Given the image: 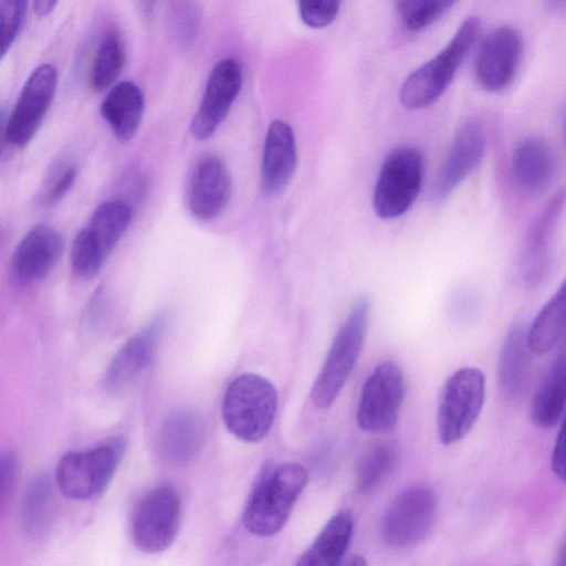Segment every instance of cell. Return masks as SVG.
I'll return each instance as SVG.
<instances>
[{"instance_id":"cell-1","label":"cell","mask_w":566,"mask_h":566,"mask_svg":"<svg viewBox=\"0 0 566 566\" xmlns=\"http://www.w3.org/2000/svg\"><path fill=\"white\" fill-rule=\"evenodd\" d=\"M308 481L306 469L295 462L265 465L247 499L242 523L248 532L268 537L286 524Z\"/></svg>"},{"instance_id":"cell-33","label":"cell","mask_w":566,"mask_h":566,"mask_svg":"<svg viewBox=\"0 0 566 566\" xmlns=\"http://www.w3.org/2000/svg\"><path fill=\"white\" fill-rule=\"evenodd\" d=\"M339 9L340 2L335 0H302L298 2L302 21L314 29L329 25L336 19Z\"/></svg>"},{"instance_id":"cell-34","label":"cell","mask_w":566,"mask_h":566,"mask_svg":"<svg viewBox=\"0 0 566 566\" xmlns=\"http://www.w3.org/2000/svg\"><path fill=\"white\" fill-rule=\"evenodd\" d=\"M171 10V29L177 32L181 41H191L198 25L199 12L195 3L176 2Z\"/></svg>"},{"instance_id":"cell-38","label":"cell","mask_w":566,"mask_h":566,"mask_svg":"<svg viewBox=\"0 0 566 566\" xmlns=\"http://www.w3.org/2000/svg\"><path fill=\"white\" fill-rule=\"evenodd\" d=\"M7 123H8V115L6 112V108L0 105V158L3 155L4 147L7 142Z\"/></svg>"},{"instance_id":"cell-16","label":"cell","mask_w":566,"mask_h":566,"mask_svg":"<svg viewBox=\"0 0 566 566\" xmlns=\"http://www.w3.org/2000/svg\"><path fill=\"white\" fill-rule=\"evenodd\" d=\"M166 325L167 314H158L118 349L105 373V386L109 391L126 389L147 368Z\"/></svg>"},{"instance_id":"cell-35","label":"cell","mask_w":566,"mask_h":566,"mask_svg":"<svg viewBox=\"0 0 566 566\" xmlns=\"http://www.w3.org/2000/svg\"><path fill=\"white\" fill-rule=\"evenodd\" d=\"M77 175L74 164H64L53 174L44 197V202L50 205L63 198L72 188Z\"/></svg>"},{"instance_id":"cell-24","label":"cell","mask_w":566,"mask_h":566,"mask_svg":"<svg viewBox=\"0 0 566 566\" xmlns=\"http://www.w3.org/2000/svg\"><path fill=\"white\" fill-rule=\"evenodd\" d=\"M565 353L562 350L549 366L532 403V421L543 429L555 427L565 409Z\"/></svg>"},{"instance_id":"cell-13","label":"cell","mask_w":566,"mask_h":566,"mask_svg":"<svg viewBox=\"0 0 566 566\" xmlns=\"http://www.w3.org/2000/svg\"><path fill=\"white\" fill-rule=\"evenodd\" d=\"M242 71L238 61L221 60L212 69L202 101L195 114L190 132L197 139L210 138L228 115L232 103L241 91Z\"/></svg>"},{"instance_id":"cell-25","label":"cell","mask_w":566,"mask_h":566,"mask_svg":"<svg viewBox=\"0 0 566 566\" xmlns=\"http://www.w3.org/2000/svg\"><path fill=\"white\" fill-rule=\"evenodd\" d=\"M566 284L543 305L526 332L530 353L545 355L562 339L566 325Z\"/></svg>"},{"instance_id":"cell-27","label":"cell","mask_w":566,"mask_h":566,"mask_svg":"<svg viewBox=\"0 0 566 566\" xmlns=\"http://www.w3.org/2000/svg\"><path fill=\"white\" fill-rule=\"evenodd\" d=\"M54 502L51 478L46 473L35 475L25 488L20 518L24 534L38 539L49 528Z\"/></svg>"},{"instance_id":"cell-39","label":"cell","mask_w":566,"mask_h":566,"mask_svg":"<svg viewBox=\"0 0 566 566\" xmlns=\"http://www.w3.org/2000/svg\"><path fill=\"white\" fill-rule=\"evenodd\" d=\"M56 4L57 2L53 0H40L33 2V10L38 15L45 17L54 10Z\"/></svg>"},{"instance_id":"cell-28","label":"cell","mask_w":566,"mask_h":566,"mask_svg":"<svg viewBox=\"0 0 566 566\" xmlns=\"http://www.w3.org/2000/svg\"><path fill=\"white\" fill-rule=\"evenodd\" d=\"M125 59V45L120 34L115 30L107 31L103 35L92 62L91 87L101 92L111 86L120 75Z\"/></svg>"},{"instance_id":"cell-17","label":"cell","mask_w":566,"mask_h":566,"mask_svg":"<svg viewBox=\"0 0 566 566\" xmlns=\"http://www.w3.org/2000/svg\"><path fill=\"white\" fill-rule=\"evenodd\" d=\"M232 190L231 175L217 156L201 158L190 178L188 207L200 220L217 218L228 205Z\"/></svg>"},{"instance_id":"cell-32","label":"cell","mask_w":566,"mask_h":566,"mask_svg":"<svg viewBox=\"0 0 566 566\" xmlns=\"http://www.w3.org/2000/svg\"><path fill=\"white\" fill-rule=\"evenodd\" d=\"M28 2L0 1V61L15 41L25 19Z\"/></svg>"},{"instance_id":"cell-14","label":"cell","mask_w":566,"mask_h":566,"mask_svg":"<svg viewBox=\"0 0 566 566\" xmlns=\"http://www.w3.org/2000/svg\"><path fill=\"white\" fill-rule=\"evenodd\" d=\"M485 144L479 123L469 122L458 129L431 186L432 202L444 201L476 168L484 156Z\"/></svg>"},{"instance_id":"cell-21","label":"cell","mask_w":566,"mask_h":566,"mask_svg":"<svg viewBox=\"0 0 566 566\" xmlns=\"http://www.w3.org/2000/svg\"><path fill=\"white\" fill-rule=\"evenodd\" d=\"M527 326L515 322L507 331L497 360V385L501 395L515 400L525 391L530 374V350L526 343Z\"/></svg>"},{"instance_id":"cell-15","label":"cell","mask_w":566,"mask_h":566,"mask_svg":"<svg viewBox=\"0 0 566 566\" xmlns=\"http://www.w3.org/2000/svg\"><path fill=\"white\" fill-rule=\"evenodd\" d=\"M64 248L61 233L48 226L30 229L17 245L11 260V280L25 287L45 277L59 262Z\"/></svg>"},{"instance_id":"cell-4","label":"cell","mask_w":566,"mask_h":566,"mask_svg":"<svg viewBox=\"0 0 566 566\" xmlns=\"http://www.w3.org/2000/svg\"><path fill=\"white\" fill-rule=\"evenodd\" d=\"M369 310V300L360 297L337 331L311 389V400L317 408L328 409L352 374L367 334Z\"/></svg>"},{"instance_id":"cell-18","label":"cell","mask_w":566,"mask_h":566,"mask_svg":"<svg viewBox=\"0 0 566 566\" xmlns=\"http://www.w3.org/2000/svg\"><path fill=\"white\" fill-rule=\"evenodd\" d=\"M510 170L521 192L527 196L544 193L556 172V156L552 145L538 136L525 138L512 154Z\"/></svg>"},{"instance_id":"cell-23","label":"cell","mask_w":566,"mask_h":566,"mask_svg":"<svg viewBox=\"0 0 566 566\" xmlns=\"http://www.w3.org/2000/svg\"><path fill=\"white\" fill-rule=\"evenodd\" d=\"M354 533L353 514L343 510L321 530L296 566H339Z\"/></svg>"},{"instance_id":"cell-43","label":"cell","mask_w":566,"mask_h":566,"mask_svg":"<svg viewBox=\"0 0 566 566\" xmlns=\"http://www.w3.org/2000/svg\"><path fill=\"white\" fill-rule=\"evenodd\" d=\"M3 238H4V230H2V228L0 227V244L3 241Z\"/></svg>"},{"instance_id":"cell-5","label":"cell","mask_w":566,"mask_h":566,"mask_svg":"<svg viewBox=\"0 0 566 566\" xmlns=\"http://www.w3.org/2000/svg\"><path fill=\"white\" fill-rule=\"evenodd\" d=\"M122 437L83 451L65 453L55 471L57 488L64 496L87 501L99 496L109 485L125 452Z\"/></svg>"},{"instance_id":"cell-9","label":"cell","mask_w":566,"mask_h":566,"mask_svg":"<svg viewBox=\"0 0 566 566\" xmlns=\"http://www.w3.org/2000/svg\"><path fill=\"white\" fill-rule=\"evenodd\" d=\"M405 377L394 361L378 364L360 391L356 419L367 432H388L396 426L405 397Z\"/></svg>"},{"instance_id":"cell-26","label":"cell","mask_w":566,"mask_h":566,"mask_svg":"<svg viewBox=\"0 0 566 566\" xmlns=\"http://www.w3.org/2000/svg\"><path fill=\"white\" fill-rule=\"evenodd\" d=\"M133 216L132 207L122 200L102 202L83 228L106 261L126 232Z\"/></svg>"},{"instance_id":"cell-36","label":"cell","mask_w":566,"mask_h":566,"mask_svg":"<svg viewBox=\"0 0 566 566\" xmlns=\"http://www.w3.org/2000/svg\"><path fill=\"white\" fill-rule=\"evenodd\" d=\"M18 469L17 454L13 451L0 452V499L12 485Z\"/></svg>"},{"instance_id":"cell-42","label":"cell","mask_w":566,"mask_h":566,"mask_svg":"<svg viewBox=\"0 0 566 566\" xmlns=\"http://www.w3.org/2000/svg\"><path fill=\"white\" fill-rule=\"evenodd\" d=\"M555 566H566V563H565V548H564V546L560 549V553H559V556H558V559H557Z\"/></svg>"},{"instance_id":"cell-41","label":"cell","mask_w":566,"mask_h":566,"mask_svg":"<svg viewBox=\"0 0 566 566\" xmlns=\"http://www.w3.org/2000/svg\"><path fill=\"white\" fill-rule=\"evenodd\" d=\"M140 6H142L140 11L143 12V17L148 19L154 11L153 8H154L155 3L154 2H142Z\"/></svg>"},{"instance_id":"cell-3","label":"cell","mask_w":566,"mask_h":566,"mask_svg":"<svg viewBox=\"0 0 566 566\" xmlns=\"http://www.w3.org/2000/svg\"><path fill=\"white\" fill-rule=\"evenodd\" d=\"M277 408L274 385L256 374H242L224 391L221 413L224 426L238 439L258 442L270 431Z\"/></svg>"},{"instance_id":"cell-40","label":"cell","mask_w":566,"mask_h":566,"mask_svg":"<svg viewBox=\"0 0 566 566\" xmlns=\"http://www.w3.org/2000/svg\"><path fill=\"white\" fill-rule=\"evenodd\" d=\"M340 566H368L364 556L359 554L352 555L345 563Z\"/></svg>"},{"instance_id":"cell-22","label":"cell","mask_w":566,"mask_h":566,"mask_svg":"<svg viewBox=\"0 0 566 566\" xmlns=\"http://www.w3.org/2000/svg\"><path fill=\"white\" fill-rule=\"evenodd\" d=\"M101 114L116 138L129 142L138 130L144 114V96L133 82L114 85L101 104Z\"/></svg>"},{"instance_id":"cell-6","label":"cell","mask_w":566,"mask_h":566,"mask_svg":"<svg viewBox=\"0 0 566 566\" xmlns=\"http://www.w3.org/2000/svg\"><path fill=\"white\" fill-rule=\"evenodd\" d=\"M424 174L423 157L413 146L392 149L384 159L374 189L373 206L381 219L406 213L418 197Z\"/></svg>"},{"instance_id":"cell-2","label":"cell","mask_w":566,"mask_h":566,"mask_svg":"<svg viewBox=\"0 0 566 566\" xmlns=\"http://www.w3.org/2000/svg\"><path fill=\"white\" fill-rule=\"evenodd\" d=\"M480 31L479 17H468L448 44L405 80L400 88L402 105L410 109H418L438 99L472 50Z\"/></svg>"},{"instance_id":"cell-12","label":"cell","mask_w":566,"mask_h":566,"mask_svg":"<svg viewBox=\"0 0 566 566\" xmlns=\"http://www.w3.org/2000/svg\"><path fill=\"white\" fill-rule=\"evenodd\" d=\"M57 71L52 64H41L25 81L7 123V142L24 147L39 130L53 101Z\"/></svg>"},{"instance_id":"cell-20","label":"cell","mask_w":566,"mask_h":566,"mask_svg":"<svg viewBox=\"0 0 566 566\" xmlns=\"http://www.w3.org/2000/svg\"><path fill=\"white\" fill-rule=\"evenodd\" d=\"M206 423L196 411L182 409L170 413L158 432V450L170 463L182 464L192 460L201 450Z\"/></svg>"},{"instance_id":"cell-19","label":"cell","mask_w":566,"mask_h":566,"mask_svg":"<svg viewBox=\"0 0 566 566\" xmlns=\"http://www.w3.org/2000/svg\"><path fill=\"white\" fill-rule=\"evenodd\" d=\"M297 164L296 142L292 127L282 119L273 120L266 132L261 187L268 196L282 192L292 179Z\"/></svg>"},{"instance_id":"cell-31","label":"cell","mask_w":566,"mask_h":566,"mask_svg":"<svg viewBox=\"0 0 566 566\" xmlns=\"http://www.w3.org/2000/svg\"><path fill=\"white\" fill-rule=\"evenodd\" d=\"M105 260L102 258L84 229L76 234L71 250L73 273L81 279L90 280L97 275Z\"/></svg>"},{"instance_id":"cell-11","label":"cell","mask_w":566,"mask_h":566,"mask_svg":"<svg viewBox=\"0 0 566 566\" xmlns=\"http://www.w3.org/2000/svg\"><path fill=\"white\" fill-rule=\"evenodd\" d=\"M522 55L523 39L515 28L492 29L480 42L474 59L476 83L491 93L507 88L514 81Z\"/></svg>"},{"instance_id":"cell-30","label":"cell","mask_w":566,"mask_h":566,"mask_svg":"<svg viewBox=\"0 0 566 566\" xmlns=\"http://www.w3.org/2000/svg\"><path fill=\"white\" fill-rule=\"evenodd\" d=\"M454 3L450 0H403L397 2V12L406 30L418 32L443 17Z\"/></svg>"},{"instance_id":"cell-10","label":"cell","mask_w":566,"mask_h":566,"mask_svg":"<svg viewBox=\"0 0 566 566\" xmlns=\"http://www.w3.org/2000/svg\"><path fill=\"white\" fill-rule=\"evenodd\" d=\"M437 514L436 494L426 486L405 489L388 506L381 524L382 538L394 548L419 544L430 532Z\"/></svg>"},{"instance_id":"cell-7","label":"cell","mask_w":566,"mask_h":566,"mask_svg":"<svg viewBox=\"0 0 566 566\" xmlns=\"http://www.w3.org/2000/svg\"><path fill=\"white\" fill-rule=\"evenodd\" d=\"M180 520L179 492L171 484H160L135 504L129 523L132 541L142 552H164L177 537Z\"/></svg>"},{"instance_id":"cell-8","label":"cell","mask_w":566,"mask_h":566,"mask_svg":"<svg viewBox=\"0 0 566 566\" xmlns=\"http://www.w3.org/2000/svg\"><path fill=\"white\" fill-rule=\"evenodd\" d=\"M484 397V375L480 369L464 367L448 378L437 412L438 436L443 444H453L469 433L481 413Z\"/></svg>"},{"instance_id":"cell-29","label":"cell","mask_w":566,"mask_h":566,"mask_svg":"<svg viewBox=\"0 0 566 566\" xmlns=\"http://www.w3.org/2000/svg\"><path fill=\"white\" fill-rule=\"evenodd\" d=\"M396 462L397 449L392 443L380 442L370 447L357 464V490L363 494L378 490L394 471Z\"/></svg>"},{"instance_id":"cell-37","label":"cell","mask_w":566,"mask_h":566,"mask_svg":"<svg viewBox=\"0 0 566 566\" xmlns=\"http://www.w3.org/2000/svg\"><path fill=\"white\" fill-rule=\"evenodd\" d=\"M552 471L557 479L565 481V430L562 423L557 433L551 459Z\"/></svg>"}]
</instances>
